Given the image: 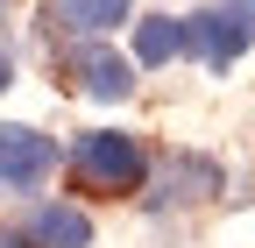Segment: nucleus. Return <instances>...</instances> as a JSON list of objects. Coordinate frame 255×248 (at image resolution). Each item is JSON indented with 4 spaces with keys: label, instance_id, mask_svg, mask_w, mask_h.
<instances>
[{
    "label": "nucleus",
    "instance_id": "obj_1",
    "mask_svg": "<svg viewBox=\"0 0 255 248\" xmlns=\"http://www.w3.org/2000/svg\"><path fill=\"white\" fill-rule=\"evenodd\" d=\"M149 156L156 149L142 135H128V128H85L64 149V170H71V184L92 192V199H135L142 177H149Z\"/></svg>",
    "mask_w": 255,
    "mask_h": 248
},
{
    "label": "nucleus",
    "instance_id": "obj_2",
    "mask_svg": "<svg viewBox=\"0 0 255 248\" xmlns=\"http://www.w3.org/2000/svg\"><path fill=\"white\" fill-rule=\"evenodd\" d=\"M227 192V163L206 156V149H163V156H149V177H142V213L156 220H170V213H191V206H213Z\"/></svg>",
    "mask_w": 255,
    "mask_h": 248
},
{
    "label": "nucleus",
    "instance_id": "obj_3",
    "mask_svg": "<svg viewBox=\"0 0 255 248\" xmlns=\"http://www.w3.org/2000/svg\"><path fill=\"white\" fill-rule=\"evenodd\" d=\"M64 170V142L28 128V121H0V199H36Z\"/></svg>",
    "mask_w": 255,
    "mask_h": 248
},
{
    "label": "nucleus",
    "instance_id": "obj_4",
    "mask_svg": "<svg viewBox=\"0 0 255 248\" xmlns=\"http://www.w3.org/2000/svg\"><path fill=\"white\" fill-rule=\"evenodd\" d=\"M248 50H255V28H248V14L234 7V0H206V7L184 14V57H191V64H206L213 78L234 71Z\"/></svg>",
    "mask_w": 255,
    "mask_h": 248
},
{
    "label": "nucleus",
    "instance_id": "obj_5",
    "mask_svg": "<svg viewBox=\"0 0 255 248\" xmlns=\"http://www.w3.org/2000/svg\"><path fill=\"white\" fill-rule=\"evenodd\" d=\"M57 71H64V85H71V92H85V100H100V107H121L128 92H135V57L114 50L107 36H92V43H64Z\"/></svg>",
    "mask_w": 255,
    "mask_h": 248
},
{
    "label": "nucleus",
    "instance_id": "obj_6",
    "mask_svg": "<svg viewBox=\"0 0 255 248\" xmlns=\"http://www.w3.org/2000/svg\"><path fill=\"white\" fill-rule=\"evenodd\" d=\"M28 248H92L100 227H92V213L71 206V199H21V213L7 220Z\"/></svg>",
    "mask_w": 255,
    "mask_h": 248
},
{
    "label": "nucleus",
    "instance_id": "obj_7",
    "mask_svg": "<svg viewBox=\"0 0 255 248\" xmlns=\"http://www.w3.org/2000/svg\"><path fill=\"white\" fill-rule=\"evenodd\" d=\"M43 21L64 43H92V36H114L135 21V0H43Z\"/></svg>",
    "mask_w": 255,
    "mask_h": 248
},
{
    "label": "nucleus",
    "instance_id": "obj_8",
    "mask_svg": "<svg viewBox=\"0 0 255 248\" xmlns=\"http://www.w3.org/2000/svg\"><path fill=\"white\" fill-rule=\"evenodd\" d=\"M128 57H135V71L177 64V57H184V14H170V7L135 14V21H128Z\"/></svg>",
    "mask_w": 255,
    "mask_h": 248
},
{
    "label": "nucleus",
    "instance_id": "obj_9",
    "mask_svg": "<svg viewBox=\"0 0 255 248\" xmlns=\"http://www.w3.org/2000/svg\"><path fill=\"white\" fill-rule=\"evenodd\" d=\"M7 85H14V50H0V100H7Z\"/></svg>",
    "mask_w": 255,
    "mask_h": 248
},
{
    "label": "nucleus",
    "instance_id": "obj_10",
    "mask_svg": "<svg viewBox=\"0 0 255 248\" xmlns=\"http://www.w3.org/2000/svg\"><path fill=\"white\" fill-rule=\"evenodd\" d=\"M0 248H28V241H21V234H14V227H0Z\"/></svg>",
    "mask_w": 255,
    "mask_h": 248
},
{
    "label": "nucleus",
    "instance_id": "obj_11",
    "mask_svg": "<svg viewBox=\"0 0 255 248\" xmlns=\"http://www.w3.org/2000/svg\"><path fill=\"white\" fill-rule=\"evenodd\" d=\"M234 7H241V14H248V28H255V0H234Z\"/></svg>",
    "mask_w": 255,
    "mask_h": 248
},
{
    "label": "nucleus",
    "instance_id": "obj_12",
    "mask_svg": "<svg viewBox=\"0 0 255 248\" xmlns=\"http://www.w3.org/2000/svg\"><path fill=\"white\" fill-rule=\"evenodd\" d=\"M7 7H14V0H0V14H7Z\"/></svg>",
    "mask_w": 255,
    "mask_h": 248
}]
</instances>
